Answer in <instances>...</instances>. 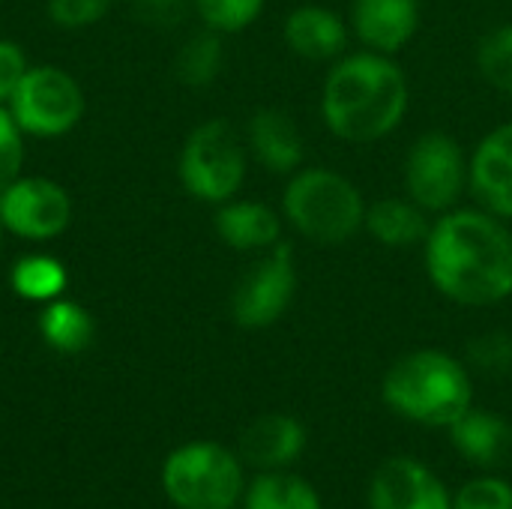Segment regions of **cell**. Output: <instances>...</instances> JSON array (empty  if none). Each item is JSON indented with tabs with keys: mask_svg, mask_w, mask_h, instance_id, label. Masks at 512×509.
<instances>
[{
	"mask_svg": "<svg viewBox=\"0 0 512 509\" xmlns=\"http://www.w3.org/2000/svg\"><path fill=\"white\" fill-rule=\"evenodd\" d=\"M450 438L468 462L483 468H495L512 456V426L492 411L468 408L450 426Z\"/></svg>",
	"mask_w": 512,
	"mask_h": 509,
	"instance_id": "19",
	"label": "cell"
},
{
	"mask_svg": "<svg viewBox=\"0 0 512 509\" xmlns=\"http://www.w3.org/2000/svg\"><path fill=\"white\" fill-rule=\"evenodd\" d=\"M39 330L42 339L60 351V354H78L93 342L96 324L90 318V312L72 300H51L45 306V312L39 315Z\"/></svg>",
	"mask_w": 512,
	"mask_h": 509,
	"instance_id": "20",
	"label": "cell"
},
{
	"mask_svg": "<svg viewBox=\"0 0 512 509\" xmlns=\"http://www.w3.org/2000/svg\"><path fill=\"white\" fill-rule=\"evenodd\" d=\"M9 114L21 132L54 138L75 129L84 114V93L69 72L57 66H30L9 99Z\"/></svg>",
	"mask_w": 512,
	"mask_h": 509,
	"instance_id": "9",
	"label": "cell"
},
{
	"mask_svg": "<svg viewBox=\"0 0 512 509\" xmlns=\"http://www.w3.org/2000/svg\"><path fill=\"white\" fill-rule=\"evenodd\" d=\"M477 72L492 90L512 99V24H498L480 36Z\"/></svg>",
	"mask_w": 512,
	"mask_h": 509,
	"instance_id": "24",
	"label": "cell"
},
{
	"mask_svg": "<svg viewBox=\"0 0 512 509\" xmlns=\"http://www.w3.org/2000/svg\"><path fill=\"white\" fill-rule=\"evenodd\" d=\"M387 408L420 426H453L474 402V384L462 360L438 348L399 357L381 384Z\"/></svg>",
	"mask_w": 512,
	"mask_h": 509,
	"instance_id": "3",
	"label": "cell"
},
{
	"mask_svg": "<svg viewBox=\"0 0 512 509\" xmlns=\"http://www.w3.org/2000/svg\"><path fill=\"white\" fill-rule=\"evenodd\" d=\"M132 15L153 30H174L189 15V0H132Z\"/></svg>",
	"mask_w": 512,
	"mask_h": 509,
	"instance_id": "28",
	"label": "cell"
},
{
	"mask_svg": "<svg viewBox=\"0 0 512 509\" xmlns=\"http://www.w3.org/2000/svg\"><path fill=\"white\" fill-rule=\"evenodd\" d=\"M213 225L219 240L237 252H267L282 243L285 231L282 210H273L270 204L252 198H231L219 204Z\"/></svg>",
	"mask_w": 512,
	"mask_h": 509,
	"instance_id": "16",
	"label": "cell"
},
{
	"mask_svg": "<svg viewBox=\"0 0 512 509\" xmlns=\"http://www.w3.org/2000/svg\"><path fill=\"white\" fill-rule=\"evenodd\" d=\"M162 486L180 509H234L243 495V471L225 447L195 441L168 456Z\"/></svg>",
	"mask_w": 512,
	"mask_h": 509,
	"instance_id": "7",
	"label": "cell"
},
{
	"mask_svg": "<svg viewBox=\"0 0 512 509\" xmlns=\"http://www.w3.org/2000/svg\"><path fill=\"white\" fill-rule=\"evenodd\" d=\"M264 6L267 0H192V9L198 12L204 27L222 36L252 27L261 18Z\"/></svg>",
	"mask_w": 512,
	"mask_h": 509,
	"instance_id": "25",
	"label": "cell"
},
{
	"mask_svg": "<svg viewBox=\"0 0 512 509\" xmlns=\"http://www.w3.org/2000/svg\"><path fill=\"white\" fill-rule=\"evenodd\" d=\"M351 36L348 18L324 3H300L285 15L282 24L288 51L309 63H336L342 54H348Z\"/></svg>",
	"mask_w": 512,
	"mask_h": 509,
	"instance_id": "12",
	"label": "cell"
},
{
	"mask_svg": "<svg viewBox=\"0 0 512 509\" xmlns=\"http://www.w3.org/2000/svg\"><path fill=\"white\" fill-rule=\"evenodd\" d=\"M432 288L465 309H489L512 297V228L507 219L474 207H453L432 219L423 243Z\"/></svg>",
	"mask_w": 512,
	"mask_h": 509,
	"instance_id": "1",
	"label": "cell"
},
{
	"mask_svg": "<svg viewBox=\"0 0 512 509\" xmlns=\"http://www.w3.org/2000/svg\"><path fill=\"white\" fill-rule=\"evenodd\" d=\"M432 219L420 204H414L408 195H384L369 201L363 234H369L384 249H423Z\"/></svg>",
	"mask_w": 512,
	"mask_h": 509,
	"instance_id": "17",
	"label": "cell"
},
{
	"mask_svg": "<svg viewBox=\"0 0 512 509\" xmlns=\"http://www.w3.org/2000/svg\"><path fill=\"white\" fill-rule=\"evenodd\" d=\"M249 150L240 132L216 117L195 126L180 150L177 174L183 189L204 204H225L240 195L246 183Z\"/></svg>",
	"mask_w": 512,
	"mask_h": 509,
	"instance_id": "5",
	"label": "cell"
},
{
	"mask_svg": "<svg viewBox=\"0 0 512 509\" xmlns=\"http://www.w3.org/2000/svg\"><path fill=\"white\" fill-rule=\"evenodd\" d=\"M246 509H321V501L306 480L270 471L249 486Z\"/></svg>",
	"mask_w": 512,
	"mask_h": 509,
	"instance_id": "22",
	"label": "cell"
},
{
	"mask_svg": "<svg viewBox=\"0 0 512 509\" xmlns=\"http://www.w3.org/2000/svg\"><path fill=\"white\" fill-rule=\"evenodd\" d=\"M69 192L45 177H18L0 192V225L27 240H48L69 228Z\"/></svg>",
	"mask_w": 512,
	"mask_h": 509,
	"instance_id": "10",
	"label": "cell"
},
{
	"mask_svg": "<svg viewBox=\"0 0 512 509\" xmlns=\"http://www.w3.org/2000/svg\"><path fill=\"white\" fill-rule=\"evenodd\" d=\"M372 509H453L444 483L414 459H387L369 486Z\"/></svg>",
	"mask_w": 512,
	"mask_h": 509,
	"instance_id": "14",
	"label": "cell"
},
{
	"mask_svg": "<svg viewBox=\"0 0 512 509\" xmlns=\"http://www.w3.org/2000/svg\"><path fill=\"white\" fill-rule=\"evenodd\" d=\"M363 189L330 165L297 168L282 192V219L303 240L321 249H336L363 234L366 222Z\"/></svg>",
	"mask_w": 512,
	"mask_h": 509,
	"instance_id": "4",
	"label": "cell"
},
{
	"mask_svg": "<svg viewBox=\"0 0 512 509\" xmlns=\"http://www.w3.org/2000/svg\"><path fill=\"white\" fill-rule=\"evenodd\" d=\"M246 150L270 174L291 177L306 162V141L297 120L282 108H258L246 123Z\"/></svg>",
	"mask_w": 512,
	"mask_h": 509,
	"instance_id": "15",
	"label": "cell"
},
{
	"mask_svg": "<svg viewBox=\"0 0 512 509\" xmlns=\"http://www.w3.org/2000/svg\"><path fill=\"white\" fill-rule=\"evenodd\" d=\"M21 162H24L21 129H18L15 117L9 114V108L0 105V192L18 180Z\"/></svg>",
	"mask_w": 512,
	"mask_h": 509,
	"instance_id": "27",
	"label": "cell"
},
{
	"mask_svg": "<svg viewBox=\"0 0 512 509\" xmlns=\"http://www.w3.org/2000/svg\"><path fill=\"white\" fill-rule=\"evenodd\" d=\"M468 192L483 210L512 222V120L489 129L471 150Z\"/></svg>",
	"mask_w": 512,
	"mask_h": 509,
	"instance_id": "13",
	"label": "cell"
},
{
	"mask_svg": "<svg viewBox=\"0 0 512 509\" xmlns=\"http://www.w3.org/2000/svg\"><path fill=\"white\" fill-rule=\"evenodd\" d=\"M306 447V429L291 414H264L249 423L240 438V453L261 471H276L300 459Z\"/></svg>",
	"mask_w": 512,
	"mask_h": 509,
	"instance_id": "18",
	"label": "cell"
},
{
	"mask_svg": "<svg viewBox=\"0 0 512 509\" xmlns=\"http://www.w3.org/2000/svg\"><path fill=\"white\" fill-rule=\"evenodd\" d=\"M66 267L51 255H27L12 267V291L33 303H51L66 291Z\"/></svg>",
	"mask_w": 512,
	"mask_h": 509,
	"instance_id": "23",
	"label": "cell"
},
{
	"mask_svg": "<svg viewBox=\"0 0 512 509\" xmlns=\"http://www.w3.org/2000/svg\"><path fill=\"white\" fill-rule=\"evenodd\" d=\"M411 111V84L402 63L369 48L330 63L321 84V120L333 138L366 147L390 138Z\"/></svg>",
	"mask_w": 512,
	"mask_h": 509,
	"instance_id": "2",
	"label": "cell"
},
{
	"mask_svg": "<svg viewBox=\"0 0 512 509\" xmlns=\"http://www.w3.org/2000/svg\"><path fill=\"white\" fill-rule=\"evenodd\" d=\"M453 509H512V486L498 477H480L459 489Z\"/></svg>",
	"mask_w": 512,
	"mask_h": 509,
	"instance_id": "26",
	"label": "cell"
},
{
	"mask_svg": "<svg viewBox=\"0 0 512 509\" xmlns=\"http://www.w3.org/2000/svg\"><path fill=\"white\" fill-rule=\"evenodd\" d=\"M348 24L354 39L378 54L396 57L405 51L423 24L420 0H351Z\"/></svg>",
	"mask_w": 512,
	"mask_h": 509,
	"instance_id": "11",
	"label": "cell"
},
{
	"mask_svg": "<svg viewBox=\"0 0 512 509\" xmlns=\"http://www.w3.org/2000/svg\"><path fill=\"white\" fill-rule=\"evenodd\" d=\"M468 357L489 372H504L512 363V339L507 333H486L477 336L468 348Z\"/></svg>",
	"mask_w": 512,
	"mask_h": 509,
	"instance_id": "30",
	"label": "cell"
},
{
	"mask_svg": "<svg viewBox=\"0 0 512 509\" xmlns=\"http://www.w3.org/2000/svg\"><path fill=\"white\" fill-rule=\"evenodd\" d=\"M0 228H3V225H0Z\"/></svg>",
	"mask_w": 512,
	"mask_h": 509,
	"instance_id": "32",
	"label": "cell"
},
{
	"mask_svg": "<svg viewBox=\"0 0 512 509\" xmlns=\"http://www.w3.org/2000/svg\"><path fill=\"white\" fill-rule=\"evenodd\" d=\"M27 57L21 51V45L0 39V105L12 99V93L18 90L21 78L27 75Z\"/></svg>",
	"mask_w": 512,
	"mask_h": 509,
	"instance_id": "31",
	"label": "cell"
},
{
	"mask_svg": "<svg viewBox=\"0 0 512 509\" xmlns=\"http://www.w3.org/2000/svg\"><path fill=\"white\" fill-rule=\"evenodd\" d=\"M222 66H225L222 33H216L210 27L189 36L174 57V75L186 87H210L219 78Z\"/></svg>",
	"mask_w": 512,
	"mask_h": 509,
	"instance_id": "21",
	"label": "cell"
},
{
	"mask_svg": "<svg viewBox=\"0 0 512 509\" xmlns=\"http://www.w3.org/2000/svg\"><path fill=\"white\" fill-rule=\"evenodd\" d=\"M111 0H48V15L66 30H81L105 15Z\"/></svg>",
	"mask_w": 512,
	"mask_h": 509,
	"instance_id": "29",
	"label": "cell"
},
{
	"mask_svg": "<svg viewBox=\"0 0 512 509\" xmlns=\"http://www.w3.org/2000/svg\"><path fill=\"white\" fill-rule=\"evenodd\" d=\"M300 288V270L294 249L282 240L237 279L231 291V318L243 330H267L285 318Z\"/></svg>",
	"mask_w": 512,
	"mask_h": 509,
	"instance_id": "8",
	"label": "cell"
},
{
	"mask_svg": "<svg viewBox=\"0 0 512 509\" xmlns=\"http://www.w3.org/2000/svg\"><path fill=\"white\" fill-rule=\"evenodd\" d=\"M471 180V153L450 132L429 129L417 135L405 153V195L429 216H441L462 204Z\"/></svg>",
	"mask_w": 512,
	"mask_h": 509,
	"instance_id": "6",
	"label": "cell"
}]
</instances>
